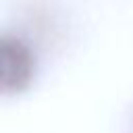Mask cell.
Masks as SVG:
<instances>
[{
  "label": "cell",
  "mask_w": 133,
  "mask_h": 133,
  "mask_svg": "<svg viewBox=\"0 0 133 133\" xmlns=\"http://www.w3.org/2000/svg\"><path fill=\"white\" fill-rule=\"evenodd\" d=\"M37 73V56L27 39L17 33L0 37V91L19 96L29 89Z\"/></svg>",
  "instance_id": "cell-1"
}]
</instances>
